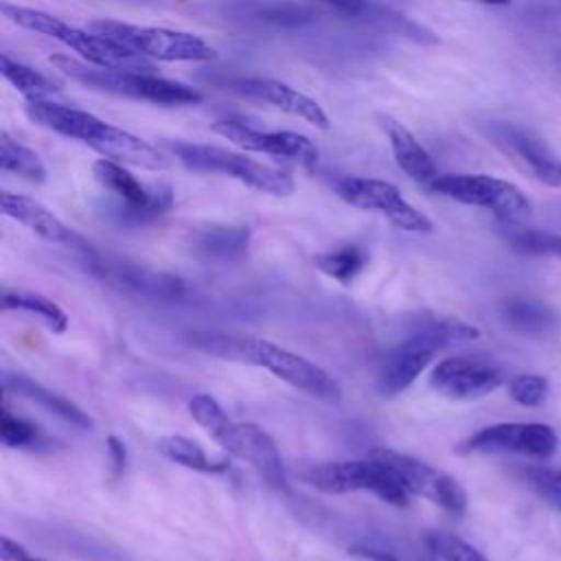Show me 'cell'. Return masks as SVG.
Listing matches in <instances>:
<instances>
[{
	"instance_id": "24",
	"label": "cell",
	"mask_w": 561,
	"mask_h": 561,
	"mask_svg": "<svg viewBox=\"0 0 561 561\" xmlns=\"http://www.w3.org/2000/svg\"><path fill=\"white\" fill-rule=\"evenodd\" d=\"M156 447L167 460H171L184 469L199 471V473H221L230 467L228 460L208 458L206 451L199 447V443H195L186 436H178V434L160 436L156 440Z\"/></svg>"
},
{
	"instance_id": "6",
	"label": "cell",
	"mask_w": 561,
	"mask_h": 561,
	"mask_svg": "<svg viewBox=\"0 0 561 561\" xmlns=\"http://www.w3.org/2000/svg\"><path fill=\"white\" fill-rule=\"evenodd\" d=\"M162 149H167L178 162H182L191 171L199 173H221L228 175L259 193H267L274 197H287L294 193L296 184L289 173L263 164L259 160L248 158L245 153L230 151L217 145L186 142V140H162Z\"/></svg>"
},
{
	"instance_id": "16",
	"label": "cell",
	"mask_w": 561,
	"mask_h": 561,
	"mask_svg": "<svg viewBox=\"0 0 561 561\" xmlns=\"http://www.w3.org/2000/svg\"><path fill=\"white\" fill-rule=\"evenodd\" d=\"M213 131L228 138L230 142H234L245 151L294 160L305 167H313L318 162V147L311 142V138L298 131H285V129L265 131L234 118L215 121Z\"/></svg>"
},
{
	"instance_id": "12",
	"label": "cell",
	"mask_w": 561,
	"mask_h": 561,
	"mask_svg": "<svg viewBox=\"0 0 561 561\" xmlns=\"http://www.w3.org/2000/svg\"><path fill=\"white\" fill-rule=\"evenodd\" d=\"M368 456L388 462L401 476L412 495H421L456 517L467 511L465 489L456 478H451L443 469L388 447H377Z\"/></svg>"
},
{
	"instance_id": "20",
	"label": "cell",
	"mask_w": 561,
	"mask_h": 561,
	"mask_svg": "<svg viewBox=\"0 0 561 561\" xmlns=\"http://www.w3.org/2000/svg\"><path fill=\"white\" fill-rule=\"evenodd\" d=\"M381 129L390 142L392 156L397 167L416 184H423L430 188V184L438 178L436 164L432 160V156L427 153V149L416 140V136L397 118L392 116H379Z\"/></svg>"
},
{
	"instance_id": "41",
	"label": "cell",
	"mask_w": 561,
	"mask_h": 561,
	"mask_svg": "<svg viewBox=\"0 0 561 561\" xmlns=\"http://www.w3.org/2000/svg\"><path fill=\"white\" fill-rule=\"evenodd\" d=\"M550 500H552V502H554V504L561 508V497H559V495H550Z\"/></svg>"
},
{
	"instance_id": "15",
	"label": "cell",
	"mask_w": 561,
	"mask_h": 561,
	"mask_svg": "<svg viewBox=\"0 0 561 561\" xmlns=\"http://www.w3.org/2000/svg\"><path fill=\"white\" fill-rule=\"evenodd\" d=\"M504 383L502 368L482 355H456L440 359L430 373V388L454 401L486 397Z\"/></svg>"
},
{
	"instance_id": "10",
	"label": "cell",
	"mask_w": 561,
	"mask_h": 561,
	"mask_svg": "<svg viewBox=\"0 0 561 561\" xmlns=\"http://www.w3.org/2000/svg\"><path fill=\"white\" fill-rule=\"evenodd\" d=\"M92 173L96 182L110 191L116 202L112 204L110 213L121 221L129 226L149 224L173 206V191L167 184H142L127 164H121L110 158H101L92 164Z\"/></svg>"
},
{
	"instance_id": "9",
	"label": "cell",
	"mask_w": 561,
	"mask_h": 561,
	"mask_svg": "<svg viewBox=\"0 0 561 561\" xmlns=\"http://www.w3.org/2000/svg\"><path fill=\"white\" fill-rule=\"evenodd\" d=\"M311 486L324 493L368 491L381 502L392 506H408L410 489L401 476L383 460L368 456L366 460H337L320 462L307 471Z\"/></svg>"
},
{
	"instance_id": "30",
	"label": "cell",
	"mask_w": 561,
	"mask_h": 561,
	"mask_svg": "<svg viewBox=\"0 0 561 561\" xmlns=\"http://www.w3.org/2000/svg\"><path fill=\"white\" fill-rule=\"evenodd\" d=\"M504 322L526 335H543L554 327V313L550 307L530 300H508L502 307Z\"/></svg>"
},
{
	"instance_id": "5",
	"label": "cell",
	"mask_w": 561,
	"mask_h": 561,
	"mask_svg": "<svg viewBox=\"0 0 561 561\" xmlns=\"http://www.w3.org/2000/svg\"><path fill=\"white\" fill-rule=\"evenodd\" d=\"M2 15L31 33H39L48 39H55L64 44L66 48H72L83 61L101 68H121V70H153V64L147 57H140L101 35H96L90 28L72 26L70 22L46 13L42 9L31 7H18L11 2H2Z\"/></svg>"
},
{
	"instance_id": "23",
	"label": "cell",
	"mask_w": 561,
	"mask_h": 561,
	"mask_svg": "<svg viewBox=\"0 0 561 561\" xmlns=\"http://www.w3.org/2000/svg\"><path fill=\"white\" fill-rule=\"evenodd\" d=\"M410 335L427 342L434 348H445L449 344L458 342H469L480 335V331L458 318H447V316H432V313H421L410 329Z\"/></svg>"
},
{
	"instance_id": "7",
	"label": "cell",
	"mask_w": 561,
	"mask_h": 561,
	"mask_svg": "<svg viewBox=\"0 0 561 561\" xmlns=\"http://www.w3.org/2000/svg\"><path fill=\"white\" fill-rule=\"evenodd\" d=\"M96 35L140 55L158 61H210L217 57V48L195 33L175 31L164 26H142L121 20H94L88 24Z\"/></svg>"
},
{
	"instance_id": "26",
	"label": "cell",
	"mask_w": 561,
	"mask_h": 561,
	"mask_svg": "<svg viewBox=\"0 0 561 561\" xmlns=\"http://www.w3.org/2000/svg\"><path fill=\"white\" fill-rule=\"evenodd\" d=\"M0 72L22 96H26V101H42L59 92V85L50 77L9 57L7 53L0 55Z\"/></svg>"
},
{
	"instance_id": "32",
	"label": "cell",
	"mask_w": 561,
	"mask_h": 561,
	"mask_svg": "<svg viewBox=\"0 0 561 561\" xmlns=\"http://www.w3.org/2000/svg\"><path fill=\"white\" fill-rule=\"evenodd\" d=\"M425 541L430 550L443 561H486V557L478 548H473L471 543H467L465 539L451 533L434 530V533H427Z\"/></svg>"
},
{
	"instance_id": "3",
	"label": "cell",
	"mask_w": 561,
	"mask_h": 561,
	"mask_svg": "<svg viewBox=\"0 0 561 561\" xmlns=\"http://www.w3.org/2000/svg\"><path fill=\"white\" fill-rule=\"evenodd\" d=\"M188 412L193 421L204 427V432L219 447H224L230 456L248 462L270 486L278 491L289 489L283 458L274 438L263 427L232 421L210 394H195L188 401Z\"/></svg>"
},
{
	"instance_id": "11",
	"label": "cell",
	"mask_w": 561,
	"mask_h": 561,
	"mask_svg": "<svg viewBox=\"0 0 561 561\" xmlns=\"http://www.w3.org/2000/svg\"><path fill=\"white\" fill-rule=\"evenodd\" d=\"M335 193L355 208L383 215L392 226L405 232L423 234L434 230L432 219L419 208H414L392 182L377 180V178L346 175L335 182Z\"/></svg>"
},
{
	"instance_id": "4",
	"label": "cell",
	"mask_w": 561,
	"mask_h": 561,
	"mask_svg": "<svg viewBox=\"0 0 561 561\" xmlns=\"http://www.w3.org/2000/svg\"><path fill=\"white\" fill-rule=\"evenodd\" d=\"M50 64L72 81L116 94V96H127L136 101H149L156 105L164 107H175V105H197L202 103V92L182 83L173 81L167 77H158L147 70H121V68H101V66H88L81 64L68 55H53Z\"/></svg>"
},
{
	"instance_id": "27",
	"label": "cell",
	"mask_w": 561,
	"mask_h": 561,
	"mask_svg": "<svg viewBox=\"0 0 561 561\" xmlns=\"http://www.w3.org/2000/svg\"><path fill=\"white\" fill-rule=\"evenodd\" d=\"M313 261L324 276L342 285H351L368 265V252L359 243H346L335 250L316 254Z\"/></svg>"
},
{
	"instance_id": "18",
	"label": "cell",
	"mask_w": 561,
	"mask_h": 561,
	"mask_svg": "<svg viewBox=\"0 0 561 561\" xmlns=\"http://www.w3.org/2000/svg\"><path fill=\"white\" fill-rule=\"evenodd\" d=\"M438 348L430 346L427 342L408 335L401 344L383 355L377 368V390L383 397H394L410 388L416 377L430 366L436 357Z\"/></svg>"
},
{
	"instance_id": "19",
	"label": "cell",
	"mask_w": 561,
	"mask_h": 561,
	"mask_svg": "<svg viewBox=\"0 0 561 561\" xmlns=\"http://www.w3.org/2000/svg\"><path fill=\"white\" fill-rule=\"evenodd\" d=\"M0 208H2V213H4L7 217H11V219H15L18 224L26 226L31 232H35L37 237H42L44 241L90 250V248L81 241V237H77L57 215H53L46 206H42V204L35 202L33 197L4 191V193L0 195Z\"/></svg>"
},
{
	"instance_id": "36",
	"label": "cell",
	"mask_w": 561,
	"mask_h": 561,
	"mask_svg": "<svg viewBox=\"0 0 561 561\" xmlns=\"http://www.w3.org/2000/svg\"><path fill=\"white\" fill-rule=\"evenodd\" d=\"M533 480L543 486L550 495H559L561 497V469L559 471H548V469H537L530 471Z\"/></svg>"
},
{
	"instance_id": "13",
	"label": "cell",
	"mask_w": 561,
	"mask_h": 561,
	"mask_svg": "<svg viewBox=\"0 0 561 561\" xmlns=\"http://www.w3.org/2000/svg\"><path fill=\"white\" fill-rule=\"evenodd\" d=\"M482 131L530 178L539 180L550 188H561V160L533 129L508 121H486L482 125Z\"/></svg>"
},
{
	"instance_id": "25",
	"label": "cell",
	"mask_w": 561,
	"mask_h": 561,
	"mask_svg": "<svg viewBox=\"0 0 561 561\" xmlns=\"http://www.w3.org/2000/svg\"><path fill=\"white\" fill-rule=\"evenodd\" d=\"M0 302L7 311L11 309H20V311H26V313H33L37 316L53 333H64L68 329V316L66 311L48 300L46 296L42 294H35V291H28V289H2V296H0Z\"/></svg>"
},
{
	"instance_id": "31",
	"label": "cell",
	"mask_w": 561,
	"mask_h": 561,
	"mask_svg": "<svg viewBox=\"0 0 561 561\" xmlns=\"http://www.w3.org/2000/svg\"><path fill=\"white\" fill-rule=\"evenodd\" d=\"M506 239L517 252L561 259V234H552L543 230H524L522 226H508Z\"/></svg>"
},
{
	"instance_id": "37",
	"label": "cell",
	"mask_w": 561,
	"mask_h": 561,
	"mask_svg": "<svg viewBox=\"0 0 561 561\" xmlns=\"http://www.w3.org/2000/svg\"><path fill=\"white\" fill-rule=\"evenodd\" d=\"M107 451H110V458H112V467L116 471V476H121L127 467V449H125V443L116 436H107Z\"/></svg>"
},
{
	"instance_id": "40",
	"label": "cell",
	"mask_w": 561,
	"mask_h": 561,
	"mask_svg": "<svg viewBox=\"0 0 561 561\" xmlns=\"http://www.w3.org/2000/svg\"><path fill=\"white\" fill-rule=\"evenodd\" d=\"M465 2L482 4V7H508V4H513V0H465Z\"/></svg>"
},
{
	"instance_id": "17",
	"label": "cell",
	"mask_w": 561,
	"mask_h": 561,
	"mask_svg": "<svg viewBox=\"0 0 561 561\" xmlns=\"http://www.w3.org/2000/svg\"><path fill=\"white\" fill-rule=\"evenodd\" d=\"M226 85H228V90H232L234 94H239L248 101L272 105L274 110L298 116L320 129L331 127L329 116L322 110V105L318 101H313L311 96L302 94L300 90L291 88L285 81L270 79V77H234V79L226 81Z\"/></svg>"
},
{
	"instance_id": "21",
	"label": "cell",
	"mask_w": 561,
	"mask_h": 561,
	"mask_svg": "<svg viewBox=\"0 0 561 561\" xmlns=\"http://www.w3.org/2000/svg\"><path fill=\"white\" fill-rule=\"evenodd\" d=\"M2 390L9 394H18V397H24L33 403H39L42 408H46L48 412L61 416L64 421L81 427V430H92V419L79 408L75 405L70 399L44 388L42 383L24 377V375H11V373H4L2 375Z\"/></svg>"
},
{
	"instance_id": "35",
	"label": "cell",
	"mask_w": 561,
	"mask_h": 561,
	"mask_svg": "<svg viewBox=\"0 0 561 561\" xmlns=\"http://www.w3.org/2000/svg\"><path fill=\"white\" fill-rule=\"evenodd\" d=\"M0 543H2V548H0V559L2 561H46V559L33 554V552H28L22 543L9 539L7 535L0 539Z\"/></svg>"
},
{
	"instance_id": "1",
	"label": "cell",
	"mask_w": 561,
	"mask_h": 561,
	"mask_svg": "<svg viewBox=\"0 0 561 561\" xmlns=\"http://www.w3.org/2000/svg\"><path fill=\"white\" fill-rule=\"evenodd\" d=\"M24 112L35 125L50 129L59 136L79 140L90 149L99 151L103 158L116 160L121 164L151 171L164 169L169 164L167 156L158 147L123 127L101 121L90 112L61 105L48 99L26 101Z\"/></svg>"
},
{
	"instance_id": "22",
	"label": "cell",
	"mask_w": 561,
	"mask_h": 561,
	"mask_svg": "<svg viewBox=\"0 0 561 561\" xmlns=\"http://www.w3.org/2000/svg\"><path fill=\"white\" fill-rule=\"evenodd\" d=\"M232 13L259 24L280 28H296L316 20L313 9L294 0H237L232 4Z\"/></svg>"
},
{
	"instance_id": "39",
	"label": "cell",
	"mask_w": 561,
	"mask_h": 561,
	"mask_svg": "<svg viewBox=\"0 0 561 561\" xmlns=\"http://www.w3.org/2000/svg\"><path fill=\"white\" fill-rule=\"evenodd\" d=\"M351 554L362 557L366 561H399L394 554H390L386 550H379V548H370V546H353Z\"/></svg>"
},
{
	"instance_id": "38",
	"label": "cell",
	"mask_w": 561,
	"mask_h": 561,
	"mask_svg": "<svg viewBox=\"0 0 561 561\" xmlns=\"http://www.w3.org/2000/svg\"><path fill=\"white\" fill-rule=\"evenodd\" d=\"M318 2H324V4L346 13L348 18L351 15H362L368 9V0H318Z\"/></svg>"
},
{
	"instance_id": "8",
	"label": "cell",
	"mask_w": 561,
	"mask_h": 561,
	"mask_svg": "<svg viewBox=\"0 0 561 561\" xmlns=\"http://www.w3.org/2000/svg\"><path fill=\"white\" fill-rule=\"evenodd\" d=\"M430 191L458 204L484 208L504 226H522L533 215L530 202L522 188L486 173H445L430 184Z\"/></svg>"
},
{
	"instance_id": "29",
	"label": "cell",
	"mask_w": 561,
	"mask_h": 561,
	"mask_svg": "<svg viewBox=\"0 0 561 561\" xmlns=\"http://www.w3.org/2000/svg\"><path fill=\"white\" fill-rule=\"evenodd\" d=\"M0 167L33 184L46 182V175H48L42 158L31 147L11 138L7 131L0 134Z\"/></svg>"
},
{
	"instance_id": "33",
	"label": "cell",
	"mask_w": 561,
	"mask_h": 561,
	"mask_svg": "<svg viewBox=\"0 0 561 561\" xmlns=\"http://www.w3.org/2000/svg\"><path fill=\"white\" fill-rule=\"evenodd\" d=\"M550 383L543 375L524 373L508 381V397L524 408H539L548 399Z\"/></svg>"
},
{
	"instance_id": "14",
	"label": "cell",
	"mask_w": 561,
	"mask_h": 561,
	"mask_svg": "<svg viewBox=\"0 0 561 561\" xmlns=\"http://www.w3.org/2000/svg\"><path fill=\"white\" fill-rule=\"evenodd\" d=\"M557 432L546 423H495L460 443L462 454H524L550 458L557 451Z\"/></svg>"
},
{
	"instance_id": "34",
	"label": "cell",
	"mask_w": 561,
	"mask_h": 561,
	"mask_svg": "<svg viewBox=\"0 0 561 561\" xmlns=\"http://www.w3.org/2000/svg\"><path fill=\"white\" fill-rule=\"evenodd\" d=\"M37 438H39V430L33 423L11 414L9 410L2 412V416H0V440H2L4 447H15V449L18 447H31L33 443H37Z\"/></svg>"
},
{
	"instance_id": "2",
	"label": "cell",
	"mask_w": 561,
	"mask_h": 561,
	"mask_svg": "<svg viewBox=\"0 0 561 561\" xmlns=\"http://www.w3.org/2000/svg\"><path fill=\"white\" fill-rule=\"evenodd\" d=\"M191 344L206 355L221 357L226 362L250 364L270 370L280 381L289 383L296 390H302L311 397L324 401L340 399L337 381L318 364L309 362L302 355H296L287 348L276 346L274 342L234 335V333H217V331H195L188 335Z\"/></svg>"
},
{
	"instance_id": "28",
	"label": "cell",
	"mask_w": 561,
	"mask_h": 561,
	"mask_svg": "<svg viewBox=\"0 0 561 561\" xmlns=\"http://www.w3.org/2000/svg\"><path fill=\"white\" fill-rule=\"evenodd\" d=\"M250 243L248 226H210L197 234V250L213 259H234L245 254Z\"/></svg>"
}]
</instances>
